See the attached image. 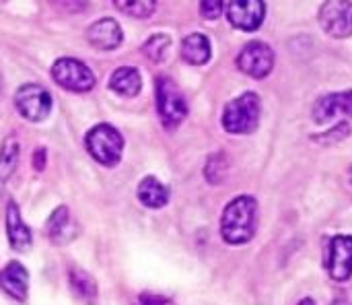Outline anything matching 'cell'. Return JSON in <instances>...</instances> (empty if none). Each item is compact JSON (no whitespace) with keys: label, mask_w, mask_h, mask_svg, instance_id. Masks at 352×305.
Listing matches in <instances>:
<instances>
[{"label":"cell","mask_w":352,"mask_h":305,"mask_svg":"<svg viewBox=\"0 0 352 305\" xmlns=\"http://www.w3.org/2000/svg\"><path fill=\"white\" fill-rule=\"evenodd\" d=\"M258 227V202L254 196L233 198L221 217V238L229 246H243L254 240Z\"/></svg>","instance_id":"obj_1"},{"label":"cell","mask_w":352,"mask_h":305,"mask_svg":"<svg viewBox=\"0 0 352 305\" xmlns=\"http://www.w3.org/2000/svg\"><path fill=\"white\" fill-rule=\"evenodd\" d=\"M260 124V97L243 93L229 101L223 112V128L229 134H252Z\"/></svg>","instance_id":"obj_2"},{"label":"cell","mask_w":352,"mask_h":305,"mask_svg":"<svg viewBox=\"0 0 352 305\" xmlns=\"http://www.w3.org/2000/svg\"><path fill=\"white\" fill-rule=\"evenodd\" d=\"M85 145L89 155L105 167H116L124 153V138L111 124L93 126L87 132Z\"/></svg>","instance_id":"obj_3"},{"label":"cell","mask_w":352,"mask_h":305,"mask_svg":"<svg viewBox=\"0 0 352 305\" xmlns=\"http://www.w3.org/2000/svg\"><path fill=\"white\" fill-rule=\"evenodd\" d=\"M157 109H159L161 122L167 128H175L188 116V103L182 91L177 89V85L169 76L157 78Z\"/></svg>","instance_id":"obj_4"},{"label":"cell","mask_w":352,"mask_h":305,"mask_svg":"<svg viewBox=\"0 0 352 305\" xmlns=\"http://www.w3.org/2000/svg\"><path fill=\"white\" fill-rule=\"evenodd\" d=\"M54 81L74 93H87L95 87L93 70L76 58H58L52 66Z\"/></svg>","instance_id":"obj_5"},{"label":"cell","mask_w":352,"mask_h":305,"mask_svg":"<svg viewBox=\"0 0 352 305\" xmlns=\"http://www.w3.org/2000/svg\"><path fill=\"white\" fill-rule=\"evenodd\" d=\"M14 105L19 114L29 122H41L52 112V95L47 89L35 83H27L16 89L14 93Z\"/></svg>","instance_id":"obj_6"},{"label":"cell","mask_w":352,"mask_h":305,"mask_svg":"<svg viewBox=\"0 0 352 305\" xmlns=\"http://www.w3.org/2000/svg\"><path fill=\"white\" fill-rule=\"evenodd\" d=\"M320 25L330 37L352 35V2L351 0H326L320 8Z\"/></svg>","instance_id":"obj_7"},{"label":"cell","mask_w":352,"mask_h":305,"mask_svg":"<svg viewBox=\"0 0 352 305\" xmlns=\"http://www.w3.org/2000/svg\"><path fill=\"white\" fill-rule=\"evenodd\" d=\"M237 66L252 78H264L274 68V52L264 41H250L237 56Z\"/></svg>","instance_id":"obj_8"},{"label":"cell","mask_w":352,"mask_h":305,"mask_svg":"<svg viewBox=\"0 0 352 305\" xmlns=\"http://www.w3.org/2000/svg\"><path fill=\"white\" fill-rule=\"evenodd\" d=\"M326 271L332 281L346 283L352 279V238L351 235H336L330 240Z\"/></svg>","instance_id":"obj_9"},{"label":"cell","mask_w":352,"mask_h":305,"mask_svg":"<svg viewBox=\"0 0 352 305\" xmlns=\"http://www.w3.org/2000/svg\"><path fill=\"white\" fill-rule=\"evenodd\" d=\"M264 0H231L227 6V19L241 31H256L264 23Z\"/></svg>","instance_id":"obj_10"},{"label":"cell","mask_w":352,"mask_h":305,"mask_svg":"<svg viewBox=\"0 0 352 305\" xmlns=\"http://www.w3.org/2000/svg\"><path fill=\"white\" fill-rule=\"evenodd\" d=\"M87 39L95 50L111 52V50L120 48L124 33L116 19H99L87 29Z\"/></svg>","instance_id":"obj_11"},{"label":"cell","mask_w":352,"mask_h":305,"mask_svg":"<svg viewBox=\"0 0 352 305\" xmlns=\"http://www.w3.org/2000/svg\"><path fill=\"white\" fill-rule=\"evenodd\" d=\"M0 289L14 302H25L29 295V273L21 262H8L0 271Z\"/></svg>","instance_id":"obj_12"},{"label":"cell","mask_w":352,"mask_h":305,"mask_svg":"<svg viewBox=\"0 0 352 305\" xmlns=\"http://www.w3.org/2000/svg\"><path fill=\"white\" fill-rule=\"evenodd\" d=\"M6 238L12 250L27 252L33 246V235L27 223L21 217V211L14 202L6 204Z\"/></svg>","instance_id":"obj_13"},{"label":"cell","mask_w":352,"mask_h":305,"mask_svg":"<svg viewBox=\"0 0 352 305\" xmlns=\"http://www.w3.org/2000/svg\"><path fill=\"white\" fill-rule=\"evenodd\" d=\"M338 114L352 116V91H342V93H332L316 101L314 105V120L318 124H324Z\"/></svg>","instance_id":"obj_14"},{"label":"cell","mask_w":352,"mask_h":305,"mask_svg":"<svg viewBox=\"0 0 352 305\" xmlns=\"http://www.w3.org/2000/svg\"><path fill=\"white\" fill-rule=\"evenodd\" d=\"M136 196L146 209H163L169 202V188L161 184L155 176H146L136 190Z\"/></svg>","instance_id":"obj_15"},{"label":"cell","mask_w":352,"mask_h":305,"mask_svg":"<svg viewBox=\"0 0 352 305\" xmlns=\"http://www.w3.org/2000/svg\"><path fill=\"white\" fill-rule=\"evenodd\" d=\"M210 41L206 35L202 33H190L188 37H184L182 41V58L188 62V64H194V66H202L210 60Z\"/></svg>","instance_id":"obj_16"},{"label":"cell","mask_w":352,"mask_h":305,"mask_svg":"<svg viewBox=\"0 0 352 305\" xmlns=\"http://www.w3.org/2000/svg\"><path fill=\"white\" fill-rule=\"evenodd\" d=\"M109 87H111V91H116L122 97H136L140 93V87H142L140 72L132 66H122V68L111 72Z\"/></svg>","instance_id":"obj_17"},{"label":"cell","mask_w":352,"mask_h":305,"mask_svg":"<svg viewBox=\"0 0 352 305\" xmlns=\"http://www.w3.org/2000/svg\"><path fill=\"white\" fill-rule=\"evenodd\" d=\"M21 159V145L14 136H6L0 149V184L8 182Z\"/></svg>","instance_id":"obj_18"},{"label":"cell","mask_w":352,"mask_h":305,"mask_svg":"<svg viewBox=\"0 0 352 305\" xmlns=\"http://www.w3.org/2000/svg\"><path fill=\"white\" fill-rule=\"evenodd\" d=\"M68 281H70V289L76 297L85 299V302H93L97 297V281L82 269H70L68 273Z\"/></svg>","instance_id":"obj_19"},{"label":"cell","mask_w":352,"mask_h":305,"mask_svg":"<svg viewBox=\"0 0 352 305\" xmlns=\"http://www.w3.org/2000/svg\"><path fill=\"white\" fill-rule=\"evenodd\" d=\"M68 229H70V213H68L66 207H58L50 215V219L45 223V231L54 242H68L70 240Z\"/></svg>","instance_id":"obj_20"},{"label":"cell","mask_w":352,"mask_h":305,"mask_svg":"<svg viewBox=\"0 0 352 305\" xmlns=\"http://www.w3.org/2000/svg\"><path fill=\"white\" fill-rule=\"evenodd\" d=\"M111 2L116 4L118 10L134 19H148L157 8V0H111Z\"/></svg>","instance_id":"obj_21"},{"label":"cell","mask_w":352,"mask_h":305,"mask_svg":"<svg viewBox=\"0 0 352 305\" xmlns=\"http://www.w3.org/2000/svg\"><path fill=\"white\" fill-rule=\"evenodd\" d=\"M169 43H171L169 35H165V33H155V35H151V37L144 41L142 54H144L148 60H153V62H161V60L165 58L167 50H169Z\"/></svg>","instance_id":"obj_22"},{"label":"cell","mask_w":352,"mask_h":305,"mask_svg":"<svg viewBox=\"0 0 352 305\" xmlns=\"http://www.w3.org/2000/svg\"><path fill=\"white\" fill-rule=\"evenodd\" d=\"M227 171H229V159L225 153H217L212 155L208 161H206V167H204V178L210 182V184H221L225 178H227Z\"/></svg>","instance_id":"obj_23"},{"label":"cell","mask_w":352,"mask_h":305,"mask_svg":"<svg viewBox=\"0 0 352 305\" xmlns=\"http://www.w3.org/2000/svg\"><path fill=\"white\" fill-rule=\"evenodd\" d=\"M47 2L64 14H78L89 6V0H47Z\"/></svg>","instance_id":"obj_24"},{"label":"cell","mask_w":352,"mask_h":305,"mask_svg":"<svg viewBox=\"0 0 352 305\" xmlns=\"http://www.w3.org/2000/svg\"><path fill=\"white\" fill-rule=\"evenodd\" d=\"M349 134H351V126H349L346 122H342V124H338L336 128H332V130L324 132L322 136H314V140L324 143V145H332V143H338V140L346 138Z\"/></svg>","instance_id":"obj_25"},{"label":"cell","mask_w":352,"mask_h":305,"mask_svg":"<svg viewBox=\"0 0 352 305\" xmlns=\"http://www.w3.org/2000/svg\"><path fill=\"white\" fill-rule=\"evenodd\" d=\"M225 8V0H200V12L204 19L214 21L223 14Z\"/></svg>","instance_id":"obj_26"},{"label":"cell","mask_w":352,"mask_h":305,"mask_svg":"<svg viewBox=\"0 0 352 305\" xmlns=\"http://www.w3.org/2000/svg\"><path fill=\"white\" fill-rule=\"evenodd\" d=\"M31 163H33V167H35L37 171H43V167H45V149H43V147H39V149L35 151V155L31 157Z\"/></svg>","instance_id":"obj_27"},{"label":"cell","mask_w":352,"mask_h":305,"mask_svg":"<svg viewBox=\"0 0 352 305\" xmlns=\"http://www.w3.org/2000/svg\"><path fill=\"white\" fill-rule=\"evenodd\" d=\"M134 305H171L169 302H165V299H159V297H155V295H140Z\"/></svg>","instance_id":"obj_28"},{"label":"cell","mask_w":352,"mask_h":305,"mask_svg":"<svg viewBox=\"0 0 352 305\" xmlns=\"http://www.w3.org/2000/svg\"><path fill=\"white\" fill-rule=\"evenodd\" d=\"M297 305H316V302H314L311 297H305V299H301Z\"/></svg>","instance_id":"obj_29"},{"label":"cell","mask_w":352,"mask_h":305,"mask_svg":"<svg viewBox=\"0 0 352 305\" xmlns=\"http://www.w3.org/2000/svg\"><path fill=\"white\" fill-rule=\"evenodd\" d=\"M332 305H351V304H346V302H342V299H340V302H334Z\"/></svg>","instance_id":"obj_30"},{"label":"cell","mask_w":352,"mask_h":305,"mask_svg":"<svg viewBox=\"0 0 352 305\" xmlns=\"http://www.w3.org/2000/svg\"><path fill=\"white\" fill-rule=\"evenodd\" d=\"M349 178H351V184H352V167L349 169Z\"/></svg>","instance_id":"obj_31"}]
</instances>
